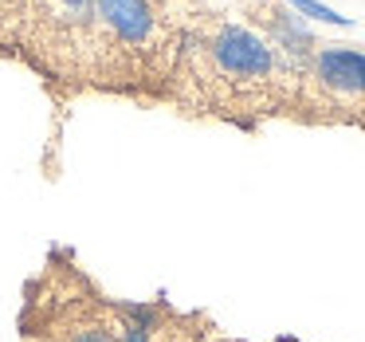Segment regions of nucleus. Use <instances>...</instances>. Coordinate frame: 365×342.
<instances>
[{"instance_id":"obj_4","label":"nucleus","mask_w":365,"mask_h":342,"mask_svg":"<svg viewBox=\"0 0 365 342\" xmlns=\"http://www.w3.org/2000/svg\"><path fill=\"white\" fill-rule=\"evenodd\" d=\"M20 59L51 87L83 91L95 83V0H28Z\"/></svg>"},{"instance_id":"obj_9","label":"nucleus","mask_w":365,"mask_h":342,"mask_svg":"<svg viewBox=\"0 0 365 342\" xmlns=\"http://www.w3.org/2000/svg\"><path fill=\"white\" fill-rule=\"evenodd\" d=\"M283 342H291V338H283Z\"/></svg>"},{"instance_id":"obj_6","label":"nucleus","mask_w":365,"mask_h":342,"mask_svg":"<svg viewBox=\"0 0 365 342\" xmlns=\"http://www.w3.org/2000/svg\"><path fill=\"white\" fill-rule=\"evenodd\" d=\"M122 342H212L205 315H181L169 303H118Z\"/></svg>"},{"instance_id":"obj_3","label":"nucleus","mask_w":365,"mask_h":342,"mask_svg":"<svg viewBox=\"0 0 365 342\" xmlns=\"http://www.w3.org/2000/svg\"><path fill=\"white\" fill-rule=\"evenodd\" d=\"M20 331L24 342H122L118 299L98 291L67 252H51L24 291Z\"/></svg>"},{"instance_id":"obj_7","label":"nucleus","mask_w":365,"mask_h":342,"mask_svg":"<svg viewBox=\"0 0 365 342\" xmlns=\"http://www.w3.org/2000/svg\"><path fill=\"white\" fill-rule=\"evenodd\" d=\"M28 0H0V56H16L24 32Z\"/></svg>"},{"instance_id":"obj_8","label":"nucleus","mask_w":365,"mask_h":342,"mask_svg":"<svg viewBox=\"0 0 365 342\" xmlns=\"http://www.w3.org/2000/svg\"><path fill=\"white\" fill-rule=\"evenodd\" d=\"M291 9L307 12V16L322 20V24H349L346 16H338V12H334V9H326V4H318V0H291Z\"/></svg>"},{"instance_id":"obj_2","label":"nucleus","mask_w":365,"mask_h":342,"mask_svg":"<svg viewBox=\"0 0 365 342\" xmlns=\"http://www.w3.org/2000/svg\"><path fill=\"white\" fill-rule=\"evenodd\" d=\"M197 0H95V83L98 91L165 95L181 40L205 12Z\"/></svg>"},{"instance_id":"obj_5","label":"nucleus","mask_w":365,"mask_h":342,"mask_svg":"<svg viewBox=\"0 0 365 342\" xmlns=\"http://www.w3.org/2000/svg\"><path fill=\"white\" fill-rule=\"evenodd\" d=\"M307 83L322 95L330 111L365 122V51L326 44L310 56Z\"/></svg>"},{"instance_id":"obj_1","label":"nucleus","mask_w":365,"mask_h":342,"mask_svg":"<svg viewBox=\"0 0 365 342\" xmlns=\"http://www.w3.org/2000/svg\"><path fill=\"white\" fill-rule=\"evenodd\" d=\"M283 87L294 91L299 83L283 71L275 44L255 36L252 28L200 16L185 32L181 56L161 99H177V106L232 119L236 111L259 114V106H275V95Z\"/></svg>"}]
</instances>
